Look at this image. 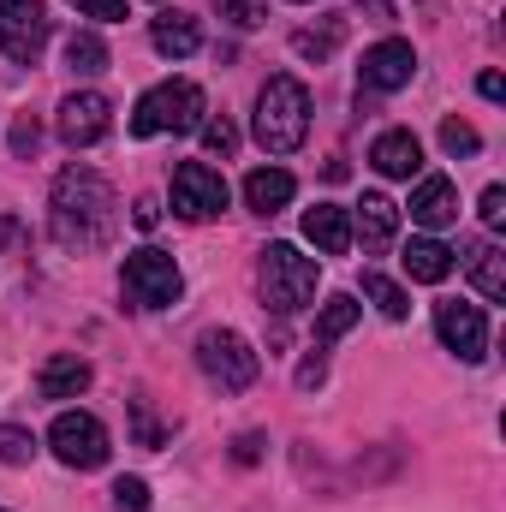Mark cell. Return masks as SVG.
<instances>
[{
  "label": "cell",
  "instance_id": "f1b7e54d",
  "mask_svg": "<svg viewBox=\"0 0 506 512\" xmlns=\"http://www.w3.org/2000/svg\"><path fill=\"white\" fill-rule=\"evenodd\" d=\"M221 6V18H233L239 30H256L262 18H268V0H215Z\"/></svg>",
  "mask_w": 506,
  "mask_h": 512
},
{
  "label": "cell",
  "instance_id": "ba28073f",
  "mask_svg": "<svg viewBox=\"0 0 506 512\" xmlns=\"http://www.w3.org/2000/svg\"><path fill=\"white\" fill-rule=\"evenodd\" d=\"M227 209V179L209 161H179L173 167V215L179 221H215Z\"/></svg>",
  "mask_w": 506,
  "mask_h": 512
},
{
  "label": "cell",
  "instance_id": "4fadbf2b",
  "mask_svg": "<svg viewBox=\"0 0 506 512\" xmlns=\"http://www.w3.org/2000/svg\"><path fill=\"white\" fill-rule=\"evenodd\" d=\"M411 221H417V227H429V233H441V227H453V221H459V191H453V179H447V173L417 179V191H411Z\"/></svg>",
  "mask_w": 506,
  "mask_h": 512
},
{
  "label": "cell",
  "instance_id": "74e56055",
  "mask_svg": "<svg viewBox=\"0 0 506 512\" xmlns=\"http://www.w3.org/2000/svg\"><path fill=\"white\" fill-rule=\"evenodd\" d=\"M477 90H483V102H501V96H506V78H501V72H483V78H477Z\"/></svg>",
  "mask_w": 506,
  "mask_h": 512
},
{
  "label": "cell",
  "instance_id": "d4e9b609",
  "mask_svg": "<svg viewBox=\"0 0 506 512\" xmlns=\"http://www.w3.org/2000/svg\"><path fill=\"white\" fill-rule=\"evenodd\" d=\"M364 298L376 304L387 322H405V316H411V298H405V286H393V280H387V274H376V268H364Z\"/></svg>",
  "mask_w": 506,
  "mask_h": 512
},
{
  "label": "cell",
  "instance_id": "d590c367",
  "mask_svg": "<svg viewBox=\"0 0 506 512\" xmlns=\"http://www.w3.org/2000/svg\"><path fill=\"white\" fill-rule=\"evenodd\" d=\"M262 447H268L262 435H239V441H233V459H239V465H256V459H262Z\"/></svg>",
  "mask_w": 506,
  "mask_h": 512
},
{
  "label": "cell",
  "instance_id": "52a82bcc",
  "mask_svg": "<svg viewBox=\"0 0 506 512\" xmlns=\"http://www.w3.org/2000/svg\"><path fill=\"white\" fill-rule=\"evenodd\" d=\"M48 447L66 471H102L108 465V429L90 411H60L48 429Z\"/></svg>",
  "mask_w": 506,
  "mask_h": 512
},
{
  "label": "cell",
  "instance_id": "ffe728a7",
  "mask_svg": "<svg viewBox=\"0 0 506 512\" xmlns=\"http://www.w3.org/2000/svg\"><path fill=\"white\" fill-rule=\"evenodd\" d=\"M352 233H364V251H387L393 233H399V209H393L381 191H370V197L358 203V227H352Z\"/></svg>",
  "mask_w": 506,
  "mask_h": 512
},
{
  "label": "cell",
  "instance_id": "8fae6325",
  "mask_svg": "<svg viewBox=\"0 0 506 512\" xmlns=\"http://www.w3.org/2000/svg\"><path fill=\"white\" fill-rule=\"evenodd\" d=\"M411 78H417V48L399 42V36L376 42V48L364 54V66H358V90H370V96H393V90H405Z\"/></svg>",
  "mask_w": 506,
  "mask_h": 512
},
{
  "label": "cell",
  "instance_id": "d6986e66",
  "mask_svg": "<svg viewBox=\"0 0 506 512\" xmlns=\"http://www.w3.org/2000/svg\"><path fill=\"white\" fill-rule=\"evenodd\" d=\"M399 262H405V274H411V280H423V286H441V280L453 274V262H459V256L447 251L441 239H411V245L399 251Z\"/></svg>",
  "mask_w": 506,
  "mask_h": 512
},
{
  "label": "cell",
  "instance_id": "2e32d148",
  "mask_svg": "<svg viewBox=\"0 0 506 512\" xmlns=\"http://www.w3.org/2000/svg\"><path fill=\"white\" fill-rule=\"evenodd\" d=\"M90 382H96V370H90L84 358H72V352L48 358V364L36 370V393H42V399H78V393H90Z\"/></svg>",
  "mask_w": 506,
  "mask_h": 512
},
{
  "label": "cell",
  "instance_id": "60d3db41",
  "mask_svg": "<svg viewBox=\"0 0 506 512\" xmlns=\"http://www.w3.org/2000/svg\"><path fill=\"white\" fill-rule=\"evenodd\" d=\"M298 6H310V0H298Z\"/></svg>",
  "mask_w": 506,
  "mask_h": 512
},
{
  "label": "cell",
  "instance_id": "9c48e42d",
  "mask_svg": "<svg viewBox=\"0 0 506 512\" xmlns=\"http://www.w3.org/2000/svg\"><path fill=\"white\" fill-rule=\"evenodd\" d=\"M0 48L12 66H36L48 48V6L42 0H0Z\"/></svg>",
  "mask_w": 506,
  "mask_h": 512
},
{
  "label": "cell",
  "instance_id": "4316f807",
  "mask_svg": "<svg viewBox=\"0 0 506 512\" xmlns=\"http://www.w3.org/2000/svg\"><path fill=\"white\" fill-rule=\"evenodd\" d=\"M441 149H447L453 161H465V155L483 149V137H477V126H465V120H441Z\"/></svg>",
  "mask_w": 506,
  "mask_h": 512
},
{
  "label": "cell",
  "instance_id": "5bb4252c",
  "mask_svg": "<svg viewBox=\"0 0 506 512\" xmlns=\"http://www.w3.org/2000/svg\"><path fill=\"white\" fill-rule=\"evenodd\" d=\"M370 161H376L381 179H417L423 173V143H417V131L393 126L370 143Z\"/></svg>",
  "mask_w": 506,
  "mask_h": 512
},
{
  "label": "cell",
  "instance_id": "7402d4cb",
  "mask_svg": "<svg viewBox=\"0 0 506 512\" xmlns=\"http://www.w3.org/2000/svg\"><path fill=\"white\" fill-rule=\"evenodd\" d=\"M358 316H364V304H358L352 292H334V298L322 304V316H316V346H310V352H328V346L358 322Z\"/></svg>",
  "mask_w": 506,
  "mask_h": 512
},
{
  "label": "cell",
  "instance_id": "e575fe53",
  "mask_svg": "<svg viewBox=\"0 0 506 512\" xmlns=\"http://www.w3.org/2000/svg\"><path fill=\"white\" fill-rule=\"evenodd\" d=\"M36 137H42V131H36V120L24 114V120L12 126V149H18V155H30V149H36Z\"/></svg>",
  "mask_w": 506,
  "mask_h": 512
},
{
  "label": "cell",
  "instance_id": "484cf974",
  "mask_svg": "<svg viewBox=\"0 0 506 512\" xmlns=\"http://www.w3.org/2000/svg\"><path fill=\"white\" fill-rule=\"evenodd\" d=\"M36 459V435L18 423H0V465H30Z\"/></svg>",
  "mask_w": 506,
  "mask_h": 512
},
{
  "label": "cell",
  "instance_id": "8d00e7d4",
  "mask_svg": "<svg viewBox=\"0 0 506 512\" xmlns=\"http://www.w3.org/2000/svg\"><path fill=\"white\" fill-rule=\"evenodd\" d=\"M131 221H137V227L149 233V227L161 221V203H155V197H137V203H131Z\"/></svg>",
  "mask_w": 506,
  "mask_h": 512
},
{
  "label": "cell",
  "instance_id": "f546056e",
  "mask_svg": "<svg viewBox=\"0 0 506 512\" xmlns=\"http://www.w3.org/2000/svg\"><path fill=\"white\" fill-rule=\"evenodd\" d=\"M114 512H149V483L143 477H120L114 483Z\"/></svg>",
  "mask_w": 506,
  "mask_h": 512
},
{
  "label": "cell",
  "instance_id": "4dcf8cb0",
  "mask_svg": "<svg viewBox=\"0 0 506 512\" xmlns=\"http://www.w3.org/2000/svg\"><path fill=\"white\" fill-rule=\"evenodd\" d=\"M131 423H137V441H143V447H161V429H155V417H149V399H131Z\"/></svg>",
  "mask_w": 506,
  "mask_h": 512
},
{
  "label": "cell",
  "instance_id": "836d02e7",
  "mask_svg": "<svg viewBox=\"0 0 506 512\" xmlns=\"http://www.w3.org/2000/svg\"><path fill=\"white\" fill-rule=\"evenodd\" d=\"M84 18H102V24H114V18H126V0H72Z\"/></svg>",
  "mask_w": 506,
  "mask_h": 512
},
{
  "label": "cell",
  "instance_id": "f35d334b",
  "mask_svg": "<svg viewBox=\"0 0 506 512\" xmlns=\"http://www.w3.org/2000/svg\"><path fill=\"white\" fill-rule=\"evenodd\" d=\"M364 18L370 24H393V0H364Z\"/></svg>",
  "mask_w": 506,
  "mask_h": 512
},
{
  "label": "cell",
  "instance_id": "5b68a950",
  "mask_svg": "<svg viewBox=\"0 0 506 512\" xmlns=\"http://www.w3.org/2000/svg\"><path fill=\"white\" fill-rule=\"evenodd\" d=\"M120 286H126V298L137 304V310H167V304H179V292H185V280H179V262H173L167 251H155V245L126 251Z\"/></svg>",
  "mask_w": 506,
  "mask_h": 512
},
{
  "label": "cell",
  "instance_id": "d6a6232c",
  "mask_svg": "<svg viewBox=\"0 0 506 512\" xmlns=\"http://www.w3.org/2000/svg\"><path fill=\"white\" fill-rule=\"evenodd\" d=\"M477 215H483L489 227H506V191H501V185H489V191H483V203H477Z\"/></svg>",
  "mask_w": 506,
  "mask_h": 512
},
{
  "label": "cell",
  "instance_id": "e0dca14e",
  "mask_svg": "<svg viewBox=\"0 0 506 512\" xmlns=\"http://www.w3.org/2000/svg\"><path fill=\"white\" fill-rule=\"evenodd\" d=\"M149 42H155V54H167V60H191V54L203 48V30H197V18H185V12H161V18L149 24Z\"/></svg>",
  "mask_w": 506,
  "mask_h": 512
},
{
  "label": "cell",
  "instance_id": "cb8c5ba5",
  "mask_svg": "<svg viewBox=\"0 0 506 512\" xmlns=\"http://www.w3.org/2000/svg\"><path fill=\"white\" fill-rule=\"evenodd\" d=\"M66 66H72L78 78L108 72V42H102L96 30H72V36H66Z\"/></svg>",
  "mask_w": 506,
  "mask_h": 512
},
{
  "label": "cell",
  "instance_id": "277c9868",
  "mask_svg": "<svg viewBox=\"0 0 506 512\" xmlns=\"http://www.w3.org/2000/svg\"><path fill=\"white\" fill-rule=\"evenodd\" d=\"M203 90L191 84V78H167V84H155V90H143L137 96V108H131V137H161V131H197L203 126Z\"/></svg>",
  "mask_w": 506,
  "mask_h": 512
},
{
  "label": "cell",
  "instance_id": "30bf717a",
  "mask_svg": "<svg viewBox=\"0 0 506 512\" xmlns=\"http://www.w3.org/2000/svg\"><path fill=\"white\" fill-rule=\"evenodd\" d=\"M435 334H441V346L459 364H477L489 352V316H483V304H459V298L435 304Z\"/></svg>",
  "mask_w": 506,
  "mask_h": 512
},
{
  "label": "cell",
  "instance_id": "603a6c76",
  "mask_svg": "<svg viewBox=\"0 0 506 512\" xmlns=\"http://www.w3.org/2000/svg\"><path fill=\"white\" fill-rule=\"evenodd\" d=\"M471 280H477V292H483L489 304H501L506 298V251L501 245H477V251H471Z\"/></svg>",
  "mask_w": 506,
  "mask_h": 512
},
{
  "label": "cell",
  "instance_id": "9a60e30c",
  "mask_svg": "<svg viewBox=\"0 0 506 512\" xmlns=\"http://www.w3.org/2000/svg\"><path fill=\"white\" fill-rule=\"evenodd\" d=\"M304 239L322 256H346L352 251V215L340 203H316V209H304Z\"/></svg>",
  "mask_w": 506,
  "mask_h": 512
},
{
  "label": "cell",
  "instance_id": "44dd1931",
  "mask_svg": "<svg viewBox=\"0 0 506 512\" xmlns=\"http://www.w3.org/2000/svg\"><path fill=\"white\" fill-rule=\"evenodd\" d=\"M340 42H346V18H322V24L292 30V54H298V60H316V66H322Z\"/></svg>",
  "mask_w": 506,
  "mask_h": 512
},
{
  "label": "cell",
  "instance_id": "7c38bea8",
  "mask_svg": "<svg viewBox=\"0 0 506 512\" xmlns=\"http://www.w3.org/2000/svg\"><path fill=\"white\" fill-rule=\"evenodd\" d=\"M114 126V108H108V96H96V90H72L66 102H60V137L72 143V149H90V143H102Z\"/></svg>",
  "mask_w": 506,
  "mask_h": 512
},
{
  "label": "cell",
  "instance_id": "6da1fadb",
  "mask_svg": "<svg viewBox=\"0 0 506 512\" xmlns=\"http://www.w3.org/2000/svg\"><path fill=\"white\" fill-rule=\"evenodd\" d=\"M48 233L60 251H108L120 233V197L96 167H66L48 197Z\"/></svg>",
  "mask_w": 506,
  "mask_h": 512
},
{
  "label": "cell",
  "instance_id": "7a4b0ae2",
  "mask_svg": "<svg viewBox=\"0 0 506 512\" xmlns=\"http://www.w3.org/2000/svg\"><path fill=\"white\" fill-rule=\"evenodd\" d=\"M304 131H310V90L292 72L268 78L262 96H256V143L268 155H292L304 143Z\"/></svg>",
  "mask_w": 506,
  "mask_h": 512
},
{
  "label": "cell",
  "instance_id": "8992f818",
  "mask_svg": "<svg viewBox=\"0 0 506 512\" xmlns=\"http://www.w3.org/2000/svg\"><path fill=\"white\" fill-rule=\"evenodd\" d=\"M197 370L221 387V393H245V387L256 382V370H262V358L251 352L245 334H233V328H209V334L197 340Z\"/></svg>",
  "mask_w": 506,
  "mask_h": 512
},
{
  "label": "cell",
  "instance_id": "ab89813d",
  "mask_svg": "<svg viewBox=\"0 0 506 512\" xmlns=\"http://www.w3.org/2000/svg\"><path fill=\"white\" fill-rule=\"evenodd\" d=\"M12 245H18V227H12V221H0V251H12Z\"/></svg>",
  "mask_w": 506,
  "mask_h": 512
},
{
  "label": "cell",
  "instance_id": "83f0119b",
  "mask_svg": "<svg viewBox=\"0 0 506 512\" xmlns=\"http://www.w3.org/2000/svg\"><path fill=\"white\" fill-rule=\"evenodd\" d=\"M203 149H209V155H233V149H239V131H233V120H227V114H221V120H203Z\"/></svg>",
  "mask_w": 506,
  "mask_h": 512
},
{
  "label": "cell",
  "instance_id": "ac0fdd59",
  "mask_svg": "<svg viewBox=\"0 0 506 512\" xmlns=\"http://www.w3.org/2000/svg\"><path fill=\"white\" fill-rule=\"evenodd\" d=\"M292 191H298V179L286 167H256L251 179H245V203H251L256 215H280L292 203Z\"/></svg>",
  "mask_w": 506,
  "mask_h": 512
},
{
  "label": "cell",
  "instance_id": "3957f363",
  "mask_svg": "<svg viewBox=\"0 0 506 512\" xmlns=\"http://www.w3.org/2000/svg\"><path fill=\"white\" fill-rule=\"evenodd\" d=\"M316 256H304L298 245H268L262 262H256V286H262V304L274 316H292L316 298Z\"/></svg>",
  "mask_w": 506,
  "mask_h": 512
},
{
  "label": "cell",
  "instance_id": "1f68e13d",
  "mask_svg": "<svg viewBox=\"0 0 506 512\" xmlns=\"http://www.w3.org/2000/svg\"><path fill=\"white\" fill-rule=\"evenodd\" d=\"M322 382H328V358H322V352H310V358L298 364V387H304V393H316Z\"/></svg>",
  "mask_w": 506,
  "mask_h": 512
}]
</instances>
